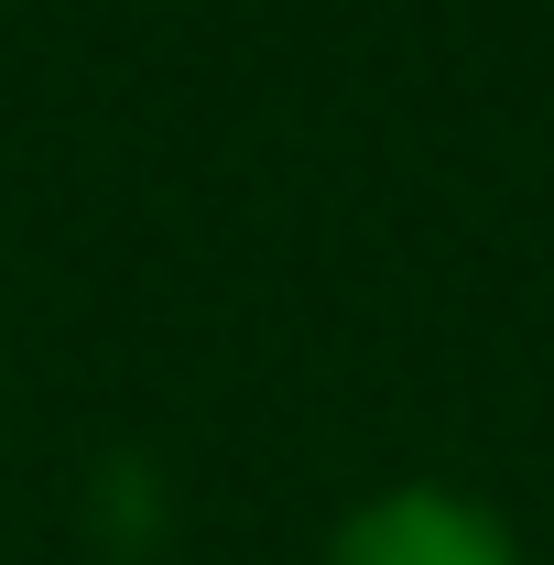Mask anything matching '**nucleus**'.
<instances>
[{
  "mask_svg": "<svg viewBox=\"0 0 554 565\" xmlns=\"http://www.w3.org/2000/svg\"><path fill=\"white\" fill-rule=\"evenodd\" d=\"M327 565H522V544L489 500L446 479H403V490H370L327 533Z\"/></svg>",
  "mask_w": 554,
  "mask_h": 565,
  "instance_id": "obj_1",
  "label": "nucleus"
}]
</instances>
